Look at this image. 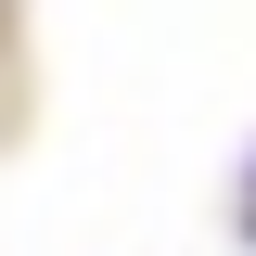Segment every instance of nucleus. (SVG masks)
Masks as SVG:
<instances>
[]
</instances>
